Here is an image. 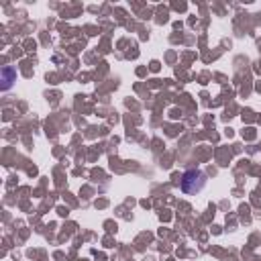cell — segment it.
I'll return each mask as SVG.
<instances>
[{"instance_id": "cell-2", "label": "cell", "mask_w": 261, "mask_h": 261, "mask_svg": "<svg viewBox=\"0 0 261 261\" xmlns=\"http://www.w3.org/2000/svg\"><path fill=\"white\" fill-rule=\"evenodd\" d=\"M2 90H8L10 86H12V82H16V69L14 67H10V65H6V67H2Z\"/></svg>"}, {"instance_id": "cell-1", "label": "cell", "mask_w": 261, "mask_h": 261, "mask_svg": "<svg viewBox=\"0 0 261 261\" xmlns=\"http://www.w3.org/2000/svg\"><path fill=\"white\" fill-rule=\"evenodd\" d=\"M181 190L186 194H198L206 188V173L200 171V169H188L184 175H181V181H179Z\"/></svg>"}]
</instances>
